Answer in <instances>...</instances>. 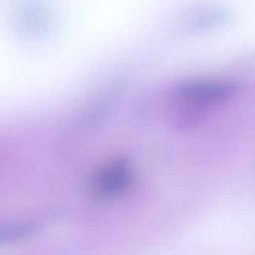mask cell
Returning a JSON list of instances; mask_svg holds the SVG:
<instances>
[{
    "instance_id": "obj_1",
    "label": "cell",
    "mask_w": 255,
    "mask_h": 255,
    "mask_svg": "<svg viewBox=\"0 0 255 255\" xmlns=\"http://www.w3.org/2000/svg\"><path fill=\"white\" fill-rule=\"evenodd\" d=\"M125 166H119L115 164L110 169L105 171L99 177V189L105 192V193H110V192H116L121 189L122 187L126 184L127 179H128V172L125 169Z\"/></svg>"
},
{
    "instance_id": "obj_2",
    "label": "cell",
    "mask_w": 255,
    "mask_h": 255,
    "mask_svg": "<svg viewBox=\"0 0 255 255\" xmlns=\"http://www.w3.org/2000/svg\"><path fill=\"white\" fill-rule=\"evenodd\" d=\"M36 229L37 223H31V222L0 227V246L24 239L25 237L31 236Z\"/></svg>"
}]
</instances>
